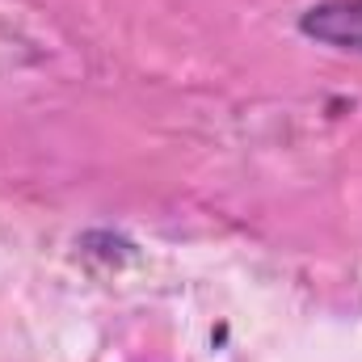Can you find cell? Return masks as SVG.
<instances>
[{
	"mask_svg": "<svg viewBox=\"0 0 362 362\" xmlns=\"http://www.w3.org/2000/svg\"><path fill=\"white\" fill-rule=\"evenodd\" d=\"M299 30L316 42H329L341 51H362V0H325L303 13Z\"/></svg>",
	"mask_w": 362,
	"mask_h": 362,
	"instance_id": "1",
	"label": "cell"
}]
</instances>
